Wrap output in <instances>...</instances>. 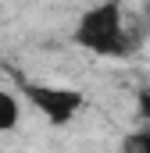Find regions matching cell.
Returning <instances> with one entry per match:
<instances>
[{
	"mask_svg": "<svg viewBox=\"0 0 150 153\" xmlns=\"http://www.w3.org/2000/svg\"><path fill=\"white\" fill-rule=\"evenodd\" d=\"M22 96H25V103L36 107V114H43V121L54 125V128L72 125L75 117L82 114V107H86L82 89L61 85V82H29V85H22Z\"/></svg>",
	"mask_w": 150,
	"mask_h": 153,
	"instance_id": "7a4b0ae2",
	"label": "cell"
},
{
	"mask_svg": "<svg viewBox=\"0 0 150 153\" xmlns=\"http://www.w3.org/2000/svg\"><path fill=\"white\" fill-rule=\"evenodd\" d=\"M18 121H22V100L11 89H0V135L4 132H14Z\"/></svg>",
	"mask_w": 150,
	"mask_h": 153,
	"instance_id": "3957f363",
	"label": "cell"
},
{
	"mask_svg": "<svg viewBox=\"0 0 150 153\" xmlns=\"http://www.w3.org/2000/svg\"><path fill=\"white\" fill-rule=\"evenodd\" d=\"M72 39L75 46H82L97 57H125L129 50H136L140 32L129 25V11L122 4H97L79 14Z\"/></svg>",
	"mask_w": 150,
	"mask_h": 153,
	"instance_id": "6da1fadb",
	"label": "cell"
},
{
	"mask_svg": "<svg viewBox=\"0 0 150 153\" xmlns=\"http://www.w3.org/2000/svg\"><path fill=\"white\" fill-rule=\"evenodd\" d=\"M118 153H150V125L136 128V132H125L122 143H118Z\"/></svg>",
	"mask_w": 150,
	"mask_h": 153,
	"instance_id": "277c9868",
	"label": "cell"
}]
</instances>
